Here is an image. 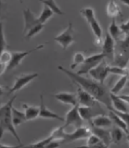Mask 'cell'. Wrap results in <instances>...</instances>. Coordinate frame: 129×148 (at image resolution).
I'll return each mask as SVG.
<instances>
[{
	"label": "cell",
	"instance_id": "cell-48",
	"mask_svg": "<svg viewBox=\"0 0 129 148\" xmlns=\"http://www.w3.org/2000/svg\"><path fill=\"white\" fill-rule=\"evenodd\" d=\"M0 106H1V105H0Z\"/></svg>",
	"mask_w": 129,
	"mask_h": 148
},
{
	"label": "cell",
	"instance_id": "cell-2",
	"mask_svg": "<svg viewBox=\"0 0 129 148\" xmlns=\"http://www.w3.org/2000/svg\"><path fill=\"white\" fill-rule=\"evenodd\" d=\"M16 99V95L13 96L7 104L0 106V140L3 138L5 132H9L15 137L18 143H21L20 136L18 135L15 126L12 123L11 119V106Z\"/></svg>",
	"mask_w": 129,
	"mask_h": 148
},
{
	"label": "cell",
	"instance_id": "cell-16",
	"mask_svg": "<svg viewBox=\"0 0 129 148\" xmlns=\"http://www.w3.org/2000/svg\"><path fill=\"white\" fill-rule=\"evenodd\" d=\"M90 128L91 133H93L96 136H98L101 140V142L105 145L106 147L109 146L111 143H112V140H111V132L108 131V130H106V128H99V127L93 126V125H90Z\"/></svg>",
	"mask_w": 129,
	"mask_h": 148
},
{
	"label": "cell",
	"instance_id": "cell-20",
	"mask_svg": "<svg viewBox=\"0 0 129 148\" xmlns=\"http://www.w3.org/2000/svg\"><path fill=\"white\" fill-rule=\"evenodd\" d=\"M11 119H12V123L15 126V128L18 127L20 124L27 121L24 111H20L17 109L16 108H14L13 105L11 106Z\"/></svg>",
	"mask_w": 129,
	"mask_h": 148
},
{
	"label": "cell",
	"instance_id": "cell-24",
	"mask_svg": "<svg viewBox=\"0 0 129 148\" xmlns=\"http://www.w3.org/2000/svg\"><path fill=\"white\" fill-rule=\"evenodd\" d=\"M106 12H107V15L110 18H116L118 16L122 17V12L120 7L116 4V2L112 0L110 1L107 5V8H106Z\"/></svg>",
	"mask_w": 129,
	"mask_h": 148
},
{
	"label": "cell",
	"instance_id": "cell-34",
	"mask_svg": "<svg viewBox=\"0 0 129 148\" xmlns=\"http://www.w3.org/2000/svg\"><path fill=\"white\" fill-rule=\"evenodd\" d=\"M64 134H66V132H64V127H58L56 129H54V131L51 132L50 136L53 138V140H59L61 142L64 137Z\"/></svg>",
	"mask_w": 129,
	"mask_h": 148
},
{
	"label": "cell",
	"instance_id": "cell-6",
	"mask_svg": "<svg viewBox=\"0 0 129 148\" xmlns=\"http://www.w3.org/2000/svg\"><path fill=\"white\" fill-rule=\"evenodd\" d=\"M44 47V45H40L39 46H37L35 48H32L31 50L28 51H22V52H13L11 53V59L9 63L7 64V71H11V69H16L17 67H18L20 65V63L22 62V60L24 59L26 57H28L30 54H31L34 51H38L41 48Z\"/></svg>",
	"mask_w": 129,
	"mask_h": 148
},
{
	"label": "cell",
	"instance_id": "cell-21",
	"mask_svg": "<svg viewBox=\"0 0 129 148\" xmlns=\"http://www.w3.org/2000/svg\"><path fill=\"white\" fill-rule=\"evenodd\" d=\"M90 26L92 30V32L96 38V44L97 45H100L103 44V29L100 25L99 21H97V18H93L90 23Z\"/></svg>",
	"mask_w": 129,
	"mask_h": 148
},
{
	"label": "cell",
	"instance_id": "cell-11",
	"mask_svg": "<svg viewBox=\"0 0 129 148\" xmlns=\"http://www.w3.org/2000/svg\"><path fill=\"white\" fill-rule=\"evenodd\" d=\"M77 103L79 106H96L100 105V102L97 101L93 96L90 95L89 92L83 90L80 86L77 85Z\"/></svg>",
	"mask_w": 129,
	"mask_h": 148
},
{
	"label": "cell",
	"instance_id": "cell-31",
	"mask_svg": "<svg viewBox=\"0 0 129 148\" xmlns=\"http://www.w3.org/2000/svg\"><path fill=\"white\" fill-rule=\"evenodd\" d=\"M43 28H44V24H43V23H38V24H36L35 26L31 27L29 31L25 32V39L29 40L32 38V37L35 36L36 34H40Z\"/></svg>",
	"mask_w": 129,
	"mask_h": 148
},
{
	"label": "cell",
	"instance_id": "cell-9",
	"mask_svg": "<svg viewBox=\"0 0 129 148\" xmlns=\"http://www.w3.org/2000/svg\"><path fill=\"white\" fill-rule=\"evenodd\" d=\"M83 119L78 113V105L73 106L68 111L64 118V129L69 126H74L75 128L82 126Z\"/></svg>",
	"mask_w": 129,
	"mask_h": 148
},
{
	"label": "cell",
	"instance_id": "cell-23",
	"mask_svg": "<svg viewBox=\"0 0 129 148\" xmlns=\"http://www.w3.org/2000/svg\"><path fill=\"white\" fill-rule=\"evenodd\" d=\"M108 32L115 42L121 39L122 34H124L120 26L116 24V18H112V22H111V24L108 28Z\"/></svg>",
	"mask_w": 129,
	"mask_h": 148
},
{
	"label": "cell",
	"instance_id": "cell-36",
	"mask_svg": "<svg viewBox=\"0 0 129 148\" xmlns=\"http://www.w3.org/2000/svg\"><path fill=\"white\" fill-rule=\"evenodd\" d=\"M7 43L5 38L4 34V28H3V22L0 21V55H1L7 48Z\"/></svg>",
	"mask_w": 129,
	"mask_h": 148
},
{
	"label": "cell",
	"instance_id": "cell-44",
	"mask_svg": "<svg viewBox=\"0 0 129 148\" xmlns=\"http://www.w3.org/2000/svg\"><path fill=\"white\" fill-rule=\"evenodd\" d=\"M1 16H2V2L0 0V18H1Z\"/></svg>",
	"mask_w": 129,
	"mask_h": 148
},
{
	"label": "cell",
	"instance_id": "cell-26",
	"mask_svg": "<svg viewBox=\"0 0 129 148\" xmlns=\"http://www.w3.org/2000/svg\"><path fill=\"white\" fill-rule=\"evenodd\" d=\"M129 79V76L128 75H124V76H121V78L119 79V80L115 82V84L113 86V88L111 89V92H113L114 95H119L121 91L124 89V87L126 86V82Z\"/></svg>",
	"mask_w": 129,
	"mask_h": 148
},
{
	"label": "cell",
	"instance_id": "cell-30",
	"mask_svg": "<svg viewBox=\"0 0 129 148\" xmlns=\"http://www.w3.org/2000/svg\"><path fill=\"white\" fill-rule=\"evenodd\" d=\"M40 2L43 3L44 6L48 7L54 14H57V15H63L64 14V12L61 10V8L54 2V0H40Z\"/></svg>",
	"mask_w": 129,
	"mask_h": 148
},
{
	"label": "cell",
	"instance_id": "cell-25",
	"mask_svg": "<svg viewBox=\"0 0 129 148\" xmlns=\"http://www.w3.org/2000/svg\"><path fill=\"white\" fill-rule=\"evenodd\" d=\"M109 117H110L111 119H112L113 123L115 125V126H117L120 129H122L126 133H128L129 132L126 124L124 122V120L121 118H120L118 115L115 114L113 110H111V109H109Z\"/></svg>",
	"mask_w": 129,
	"mask_h": 148
},
{
	"label": "cell",
	"instance_id": "cell-13",
	"mask_svg": "<svg viewBox=\"0 0 129 148\" xmlns=\"http://www.w3.org/2000/svg\"><path fill=\"white\" fill-rule=\"evenodd\" d=\"M101 111L103 110H101L100 105L96 106H85L78 105V113H79L80 117L82 118L83 120L90 121L95 116L99 114H103Z\"/></svg>",
	"mask_w": 129,
	"mask_h": 148
},
{
	"label": "cell",
	"instance_id": "cell-29",
	"mask_svg": "<svg viewBox=\"0 0 129 148\" xmlns=\"http://www.w3.org/2000/svg\"><path fill=\"white\" fill-rule=\"evenodd\" d=\"M54 12L51 10V9L48 8L44 6V8H43V10H41L40 16L38 17V21L40 23H43V24H45V22L47 21L49 18H51L53 16H54Z\"/></svg>",
	"mask_w": 129,
	"mask_h": 148
},
{
	"label": "cell",
	"instance_id": "cell-46",
	"mask_svg": "<svg viewBox=\"0 0 129 148\" xmlns=\"http://www.w3.org/2000/svg\"><path fill=\"white\" fill-rule=\"evenodd\" d=\"M18 1H20V3H22V2H23V1H22V0H18Z\"/></svg>",
	"mask_w": 129,
	"mask_h": 148
},
{
	"label": "cell",
	"instance_id": "cell-38",
	"mask_svg": "<svg viewBox=\"0 0 129 148\" xmlns=\"http://www.w3.org/2000/svg\"><path fill=\"white\" fill-rule=\"evenodd\" d=\"M11 59V53L9 51H6L5 50L4 52L0 55V62L5 63V64H8L9 61Z\"/></svg>",
	"mask_w": 129,
	"mask_h": 148
},
{
	"label": "cell",
	"instance_id": "cell-45",
	"mask_svg": "<svg viewBox=\"0 0 129 148\" xmlns=\"http://www.w3.org/2000/svg\"><path fill=\"white\" fill-rule=\"evenodd\" d=\"M126 138L127 142L129 143V132H128V133H126Z\"/></svg>",
	"mask_w": 129,
	"mask_h": 148
},
{
	"label": "cell",
	"instance_id": "cell-27",
	"mask_svg": "<svg viewBox=\"0 0 129 148\" xmlns=\"http://www.w3.org/2000/svg\"><path fill=\"white\" fill-rule=\"evenodd\" d=\"M123 130L120 129L119 127L117 126H114L112 131H111V140H112V143H115V145H118L120 143V142L122 141L123 139Z\"/></svg>",
	"mask_w": 129,
	"mask_h": 148
},
{
	"label": "cell",
	"instance_id": "cell-5",
	"mask_svg": "<svg viewBox=\"0 0 129 148\" xmlns=\"http://www.w3.org/2000/svg\"><path fill=\"white\" fill-rule=\"evenodd\" d=\"M103 59H105V57L103 53H97L90 56V57L85 58L84 61L80 65V69L77 73L79 75H84L88 74L91 69L96 67L97 65L100 64Z\"/></svg>",
	"mask_w": 129,
	"mask_h": 148
},
{
	"label": "cell",
	"instance_id": "cell-35",
	"mask_svg": "<svg viewBox=\"0 0 129 148\" xmlns=\"http://www.w3.org/2000/svg\"><path fill=\"white\" fill-rule=\"evenodd\" d=\"M84 59H85L84 54L81 52H77L73 56V62L70 65L71 69H73L77 68V66H79V65H81L83 63V61H84Z\"/></svg>",
	"mask_w": 129,
	"mask_h": 148
},
{
	"label": "cell",
	"instance_id": "cell-37",
	"mask_svg": "<svg viewBox=\"0 0 129 148\" xmlns=\"http://www.w3.org/2000/svg\"><path fill=\"white\" fill-rule=\"evenodd\" d=\"M108 109L113 110L115 114L118 115L119 117L124 120V122L126 124L127 129H128V131H129V112H122V111H118V110H116V109L113 108L112 106H111V108H109Z\"/></svg>",
	"mask_w": 129,
	"mask_h": 148
},
{
	"label": "cell",
	"instance_id": "cell-14",
	"mask_svg": "<svg viewBox=\"0 0 129 148\" xmlns=\"http://www.w3.org/2000/svg\"><path fill=\"white\" fill-rule=\"evenodd\" d=\"M40 99H41V104H40V113H39V118L41 119H58V120H61V121H64V119L61 116L57 115L56 113L53 112L51 111L47 106H45L44 103V99H43V95H40Z\"/></svg>",
	"mask_w": 129,
	"mask_h": 148
},
{
	"label": "cell",
	"instance_id": "cell-42",
	"mask_svg": "<svg viewBox=\"0 0 129 148\" xmlns=\"http://www.w3.org/2000/svg\"><path fill=\"white\" fill-rule=\"evenodd\" d=\"M5 94V88L3 86L0 85V97L3 96V95Z\"/></svg>",
	"mask_w": 129,
	"mask_h": 148
},
{
	"label": "cell",
	"instance_id": "cell-39",
	"mask_svg": "<svg viewBox=\"0 0 129 148\" xmlns=\"http://www.w3.org/2000/svg\"><path fill=\"white\" fill-rule=\"evenodd\" d=\"M120 28H121V30L124 35L129 34V21H127L126 23H123V24L120 25Z\"/></svg>",
	"mask_w": 129,
	"mask_h": 148
},
{
	"label": "cell",
	"instance_id": "cell-33",
	"mask_svg": "<svg viewBox=\"0 0 129 148\" xmlns=\"http://www.w3.org/2000/svg\"><path fill=\"white\" fill-rule=\"evenodd\" d=\"M81 15L86 18L88 23H90L93 18H95V11L92 8H84L79 11Z\"/></svg>",
	"mask_w": 129,
	"mask_h": 148
},
{
	"label": "cell",
	"instance_id": "cell-43",
	"mask_svg": "<svg viewBox=\"0 0 129 148\" xmlns=\"http://www.w3.org/2000/svg\"><path fill=\"white\" fill-rule=\"evenodd\" d=\"M123 4H124V5H126L127 7H129V0H120Z\"/></svg>",
	"mask_w": 129,
	"mask_h": 148
},
{
	"label": "cell",
	"instance_id": "cell-15",
	"mask_svg": "<svg viewBox=\"0 0 129 148\" xmlns=\"http://www.w3.org/2000/svg\"><path fill=\"white\" fill-rule=\"evenodd\" d=\"M54 97L57 101L61 102V103H63L64 105H70L72 106L78 105L77 95L74 94V92H57V94L54 95Z\"/></svg>",
	"mask_w": 129,
	"mask_h": 148
},
{
	"label": "cell",
	"instance_id": "cell-8",
	"mask_svg": "<svg viewBox=\"0 0 129 148\" xmlns=\"http://www.w3.org/2000/svg\"><path fill=\"white\" fill-rule=\"evenodd\" d=\"M91 133L90 128L86 126H80L76 128V130L73 132H66L64 139L61 141V143H72L80 139H85Z\"/></svg>",
	"mask_w": 129,
	"mask_h": 148
},
{
	"label": "cell",
	"instance_id": "cell-10",
	"mask_svg": "<svg viewBox=\"0 0 129 148\" xmlns=\"http://www.w3.org/2000/svg\"><path fill=\"white\" fill-rule=\"evenodd\" d=\"M39 74L38 73H30V74H23V75L18 76L15 79V82H14L13 86L9 89L8 94H12V92H15L21 90L22 88H24L27 86L30 82H31L34 79L38 78Z\"/></svg>",
	"mask_w": 129,
	"mask_h": 148
},
{
	"label": "cell",
	"instance_id": "cell-4",
	"mask_svg": "<svg viewBox=\"0 0 129 148\" xmlns=\"http://www.w3.org/2000/svg\"><path fill=\"white\" fill-rule=\"evenodd\" d=\"M54 40L61 45V47L64 50L67 49L70 46V45L75 42V38H74V27L72 22H69L67 27L64 30V32L55 36Z\"/></svg>",
	"mask_w": 129,
	"mask_h": 148
},
{
	"label": "cell",
	"instance_id": "cell-40",
	"mask_svg": "<svg viewBox=\"0 0 129 148\" xmlns=\"http://www.w3.org/2000/svg\"><path fill=\"white\" fill-rule=\"evenodd\" d=\"M7 64L0 62V76H1L2 74L7 71Z\"/></svg>",
	"mask_w": 129,
	"mask_h": 148
},
{
	"label": "cell",
	"instance_id": "cell-17",
	"mask_svg": "<svg viewBox=\"0 0 129 148\" xmlns=\"http://www.w3.org/2000/svg\"><path fill=\"white\" fill-rule=\"evenodd\" d=\"M23 18H24V34L28 32L31 27L35 26L36 24L40 23L38 21V18L34 16V14L30 8H26L23 10Z\"/></svg>",
	"mask_w": 129,
	"mask_h": 148
},
{
	"label": "cell",
	"instance_id": "cell-12",
	"mask_svg": "<svg viewBox=\"0 0 129 148\" xmlns=\"http://www.w3.org/2000/svg\"><path fill=\"white\" fill-rule=\"evenodd\" d=\"M103 52L105 58L109 60L111 63H113L114 58V47H115V41L113 39V37L109 34L107 32L105 34L104 41L103 42Z\"/></svg>",
	"mask_w": 129,
	"mask_h": 148
},
{
	"label": "cell",
	"instance_id": "cell-22",
	"mask_svg": "<svg viewBox=\"0 0 129 148\" xmlns=\"http://www.w3.org/2000/svg\"><path fill=\"white\" fill-rule=\"evenodd\" d=\"M22 108L24 109L25 117L27 120H33L39 117V113H40L39 106H31V105L23 104Z\"/></svg>",
	"mask_w": 129,
	"mask_h": 148
},
{
	"label": "cell",
	"instance_id": "cell-28",
	"mask_svg": "<svg viewBox=\"0 0 129 148\" xmlns=\"http://www.w3.org/2000/svg\"><path fill=\"white\" fill-rule=\"evenodd\" d=\"M86 145L91 146V147H94V146L105 147V145L101 142L100 139L98 136H96L93 133H90V135L87 137V145Z\"/></svg>",
	"mask_w": 129,
	"mask_h": 148
},
{
	"label": "cell",
	"instance_id": "cell-18",
	"mask_svg": "<svg viewBox=\"0 0 129 148\" xmlns=\"http://www.w3.org/2000/svg\"><path fill=\"white\" fill-rule=\"evenodd\" d=\"M90 124L93 125L95 127H99V128H109L112 126L113 121L112 119H110V117L103 114H99L95 116V117L90 120Z\"/></svg>",
	"mask_w": 129,
	"mask_h": 148
},
{
	"label": "cell",
	"instance_id": "cell-32",
	"mask_svg": "<svg viewBox=\"0 0 129 148\" xmlns=\"http://www.w3.org/2000/svg\"><path fill=\"white\" fill-rule=\"evenodd\" d=\"M109 74L119 75V76L128 75V69L115 66V65H112V66H109Z\"/></svg>",
	"mask_w": 129,
	"mask_h": 148
},
{
	"label": "cell",
	"instance_id": "cell-1",
	"mask_svg": "<svg viewBox=\"0 0 129 148\" xmlns=\"http://www.w3.org/2000/svg\"><path fill=\"white\" fill-rule=\"evenodd\" d=\"M58 69L64 72L69 77V79L75 83L76 85L80 86L83 90L89 92L94 98L99 101L100 103L103 104L106 108H109L112 106V101L110 97V91L106 87L103 82H97L93 79H88L82 75L73 72L72 71L67 69L63 66H58Z\"/></svg>",
	"mask_w": 129,
	"mask_h": 148
},
{
	"label": "cell",
	"instance_id": "cell-47",
	"mask_svg": "<svg viewBox=\"0 0 129 148\" xmlns=\"http://www.w3.org/2000/svg\"><path fill=\"white\" fill-rule=\"evenodd\" d=\"M128 76H129V69H128Z\"/></svg>",
	"mask_w": 129,
	"mask_h": 148
},
{
	"label": "cell",
	"instance_id": "cell-3",
	"mask_svg": "<svg viewBox=\"0 0 129 148\" xmlns=\"http://www.w3.org/2000/svg\"><path fill=\"white\" fill-rule=\"evenodd\" d=\"M115 66L128 69L129 64V34L124 35V38H121L115 42L114 58L112 63Z\"/></svg>",
	"mask_w": 129,
	"mask_h": 148
},
{
	"label": "cell",
	"instance_id": "cell-41",
	"mask_svg": "<svg viewBox=\"0 0 129 148\" xmlns=\"http://www.w3.org/2000/svg\"><path fill=\"white\" fill-rule=\"evenodd\" d=\"M129 106V95H118Z\"/></svg>",
	"mask_w": 129,
	"mask_h": 148
},
{
	"label": "cell",
	"instance_id": "cell-7",
	"mask_svg": "<svg viewBox=\"0 0 129 148\" xmlns=\"http://www.w3.org/2000/svg\"><path fill=\"white\" fill-rule=\"evenodd\" d=\"M89 75L93 79V80L103 82L105 79L109 75V65L106 62V60L103 59L100 64L97 65L96 67L91 69L89 71Z\"/></svg>",
	"mask_w": 129,
	"mask_h": 148
},
{
	"label": "cell",
	"instance_id": "cell-19",
	"mask_svg": "<svg viewBox=\"0 0 129 148\" xmlns=\"http://www.w3.org/2000/svg\"><path fill=\"white\" fill-rule=\"evenodd\" d=\"M110 97L112 101V108L122 112H129V106L118 95H114L110 92Z\"/></svg>",
	"mask_w": 129,
	"mask_h": 148
}]
</instances>
